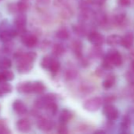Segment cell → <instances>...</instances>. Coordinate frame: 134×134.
<instances>
[{
  "instance_id": "cell-1",
  "label": "cell",
  "mask_w": 134,
  "mask_h": 134,
  "mask_svg": "<svg viewBox=\"0 0 134 134\" xmlns=\"http://www.w3.org/2000/svg\"><path fill=\"white\" fill-rule=\"evenodd\" d=\"M103 104V100L100 97H95L85 100L83 104V108L85 111L89 112L97 111Z\"/></svg>"
},
{
  "instance_id": "cell-44",
  "label": "cell",
  "mask_w": 134,
  "mask_h": 134,
  "mask_svg": "<svg viewBox=\"0 0 134 134\" xmlns=\"http://www.w3.org/2000/svg\"><path fill=\"white\" fill-rule=\"evenodd\" d=\"M5 82H7L6 77V75H5L4 71H2V72H0V83Z\"/></svg>"
},
{
  "instance_id": "cell-9",
  "label": "cell",
  "mask_w": 134,
  "mask_h": 134,
  "mask_svg": "<svg viewBox=\"0 0 134 134\" xmlns=\"http://www.w3.org/2000/svg\"><path fill=\"white\" fill-rule=\"evenodd\" d=\"M21 42L28 48H32L35 47L37 45L38 42V38L35 35L24 32L21 36Z\"/></svg>"
},
{
  "instance_id": "cell-12",
  "label": "cell",
  "mask_w": 134,
  "mask_h": 134,
  "mask_svg": "<svg viewBox=\"0 0 134 134\" xmlns=\"http://www.w3.org/2000/svg\"><path fill=\"white\" fill-rule=\"evenodd\" d=\"M13 109L19 115H25L27 113V111H28L27 106L21 100H15L13 102Z\"/></svg>"
},
{
  "instance_id": "cell-30",
  "label": "cell",
  "mask_w": 134,
  "mask_h": 134,
  "mask_svg": "<svg viewBox=\"0 0 134 134\" xmlns=\"http://www.w3.org/2000/svg\"><path fill=\"white\" fill-rule=\"evenodd\" d=\"M16 5H17V11L20 12V13H24L26 12L29 7H30V5L28 2L26 1H19L18 2L16 3Z\"/></svg>"
},
{
  "instance_id": "cell-33",
  "label": "cell",
  "mask_w": 134,
  "mask_h": 134,
  "mask_svg": "<svg viewBox=\"0 0 134 134\" xmlns=\"http://www.w3.org/2000/svg\"><path fill=\"white\" fill-rule=\"evenodd\" d=\"M12 66L11 60L7 57H2L0 59V68L3 70L9 69Z\"/></svg>"
},
{
  "instance_id": "cell-6",
  "label": "cell",
  "mask_w": 134,
  "mask_h": 134,
  "mask_svg": "<svg viewBox=\"0 0 134 134\" xmlns=\"http://www.w3.org/2000/svg\"><path fill=\"white\" fill-rule=\"evenodd\" d=\"M88 41L96 46H101L104 43V36L98 31H92L88 35Z\"/></svg>"
},
{
  "instance_id": "cell-28",
  "label": "cell",
  "mask_w": 134,
  "mask_h": 134,
  "mask_svg": "<svg viewBox=\"0 0 134 134\" xmlns=\"http://www.w3.org/2000/svg\"><path fill=\"white\" fill-rule=\"evenodd\" d=\"M77 75H78L77 71L75 68H69L68 69H66V71L65 72L66 79L69 80V81L75 79L77 78Z\"/></svg>"
},
{
  "instance_id": "cell-45",
  "label": "cell",
  "mask_w": 134,
  "mask_h": 134,
  "mask_svg": "<svg viewBox=\"0 0 134 134\" xmlns=\"http://www.w3.org/2000/svg\"><path fill=\"white\" fill-rule=\"evenodd\" d=\"M130 56L131 58L134 59V48H130Z\"/></svg>"
},
{
  "instance_id": "cell-48",
  "label": "cell",
  "mask_w": 134,
  "mask_h": 134,
  "mask_svg": "<svg viewBox=\"0 0 134 134\" xmlns=\"http://www.w3.org/2000/svg\"><path fill=\"white\" fill-rule=\"evenodd\" d=\"M1 1H2V0H0V2H1Z\"/></svg>"
},
{
  "instance_id": "cell-34",
  "label": "cell",
  "mask_w": 134,
  "mask_h": 134,
  "mask_svg": "<svg viewBox=\"0 0 134 134\" xmlns=\"http://www.w3.org/2000/svg\"><path fill=\"white\" fill-rule=\"evenodd\" d=\"M52 58L49 56H45L43 57V59L41 60L40 62V66L43 68V69H49L51 64L52 62Z\"/></svg>"
},
{
  "instance_id": "cell-5",
  "label": "cell",
  "mask_w": 134,
  "mask_h": 134,
  "mask_svg": "<svg viewBox=\"0 0 134 134\" xmlns=\"http://www.w3.org/2000/svg\"><path fill=\"white\" fill-rule=\"evenodd\" d=\"M37 54L35 52H17L14 55L17 61H24L28 63H33L36 59Z\"/></svg>"
},
{
  "instance_id": "cell-43",
  "label": "cell",
  "mask_w": 134,
  "mask_h": 134,
  "mask_svg": "<svg viewBox=\"0 0 134 134\" xmlns=\"http://www.w3.org/2000/svg\"><path fill=\"white\" fill-rule=\"evenodd\" d=\"M107 0H92V3L96 5H102L105 3Z\"/></svg>"
},
{
  "instance_id": "cell-25",
  "label": "cell",
  "mask_w": 134,
  "mask_h": 134,
  "mask_svg": "<svg viewBox=\"0 0 134 134\" xmlns=\"http://www.w3.org/2000/svg\"><path fill=\"white\" fill-rule=\"evenodd\" d=\"M55 36L60 40H66L70 37V32L66 28L62 27L55 32Z\"/></svg>"
},
{
  "instance_id": "cell-29",
  "label": "cell",
  "mask_w": 134,
  "mask_h": 134,
  "mask_svg": "<svg viewBox=\"0 0 134 134\" xmlns=\"http://www.w3.org/2000/svg\"><path fill=\"white\" fill-rule=\"evenodd\" d=\"M103 49H101L100 46H94L93 48H92L91 52H90V55L92 58H100L103 57Z\"/></svg>"
},
{
  "instance_id": "cell-42",
  "label": "cell",
  "mask_w": 134,
  "mask_h": 134,
  "mask_svg": "<svg viewBox=\"0 0 134 134\" xmlns=\"http://www.w3.org/2000/svg\"><path fill=\"white\" fill-rule=\"evenodd\" d=\"M37 3L41 5V6H44L49 4V2H51V0H36Z\"/></svg>"
},
{
  "instance_id": "cell-31",
  "label": "cell",
  "mask_w": 134,
  "mask_h": 134,
  "mask_svg": "<svg viewBox=\"0 0 134 134\" xmlns=\"http://www.w3.org/2000/svg\"><path fill=\"white\" fill-rule=\"evenodd\" d=\"M60 68H61V64L60 62L58 60H55V59H53L52 60V62L51 64V66L49 68V70L51 73L53 74H56L58 72V71L60 70Z\"/></svg>"
},
{
  "instance_id": "cell-21",
  "label": "cell",
  "mask_w": 134,
  "mask_h": 134,
  "mask_svg": "<svg viewBox=\"0 0 134 134\" xmlns=\"http://www.w3.org/2000/svg\"><path fill=\"white\" fill-rule=\"evenodd\" d=\"M66 53V48L62 43H55L52 46V53L55 57H61Z\"/></svg>"
},
{
  "instance_id": "cell-17",
  "label": "cell",
  "mask_w": 134,
  "mask_h": 134,
  "mask_svg": "<svg viewBox=\"0 0 134 134\" xmlns=\"http://www.w3.org/2000/svg\"><path fill=\"white\" fill-rule=\"evenodd\" d=\"M130 125H131V119L130 115H126L123 118L122 122L120 125V132L122 133H130Z\"/></svg>"
},
{
  "instance_id": "cell-40",
  "label": "cell",
  "mask_w": 134,
  "mask_h": 134,
  "mask_svg": "<svg viewBox=\"0 0 134 134\" xmlns=\"http://www.w3.org/2000/svg\"><path fill=\"white\" fill-rule=\"evenodd\" d=\"M118 4L121 6L127 7V6H129L131 4L132 0H118Z\"/></svg>"
},
{
  "instance_id": "cell-38",
  "label": "cell",
  "mask_w": 134,
  "mask_h": 134,
  "mask_svg": "<svg viewBox=\"0 0 134 134\" xmlns=\"http://www.w3.org/2000/svg\"><path fill=\"white\" fill-rule=\"evenodd\" d=\"M13 48V43L9 42H5V45H3V50L6 53H9L10 51H12Z\"/></svg>"
},
{
  "instance_id": "cell-4",
  "label": "cell",
  "mask_w": 134,
  "mask_h": 134,
  "mask_svg": "<svg viewBox=\"0 0 134 134\" xmlns=\"http://www.w3.org/2000/svg\"><path fill=\"white\" fill-rule=\"evenodd\" d=\"M103 114L106 116V118L109 120V121H115L116 119H118V118L119 117V111L118 110V108L111 104H105L104 108H103Z\"/></svg>"
},
{
  "instance_id": "cell-23",
  "label": "cell",
  "mask_w": 134,
  "mask_h": 134,
  "mask_svg": "<svg viewBox=\"0 0 134 134\" xmlns=\"http://www.w3.org/2000/svg\"><path fill=\"white\" fill-rule=\"evenodd\" d=\"M45 90H46V86L42 82L36 81L34 82H32V90H33L34 93L41 94L45 91Z\"/></svg>"
},
{
  "instance_id": "cell-49",
  "label": "cell",
  "mask_w": 134,
  "mask_h": 134,
  "mask_svg": "<svg viewBox=\"0 0 134 134\" xmlns=\"http://www.w3.org/2000/svg\"><path fill=\"white\" fill-rule=\"evenodd\" d=\"M133 2H134V0H133Z\"/></svg>"
},
{
  "instance_id": "cell-24",
  "label": "cell",
  "mask_w": 134,
  "mask_h": 134,
  "mask_svg": "<svg viewBox=\"0 0 134 134\" xmlns=\"http://www.w3.org/2000/svg\"><path fill=\"white\" fill-rule=\"evenodd\" d=\"M44 109L46 110V112L49 116H55L58 112V107L56 102H53V103L47 104L44 108Z\"/></svg>"
},
{
  "instance_id": "cell-18",
  "label": "cell",
  "mask_w": 134,
  "mask_h": 134,
  "mask_svg": "<svg viewBox=\"0 0 134 134\" xmlns=\"http://www.w3.org/2000/svg\"><path fill=\"white\" fill-rule=\"evenodd\" d=\"M72 49H73L75 56L77 57H78L79 59L83 57V53H82V43H81V41L75 40L74 42H73V43H72Z\"/></svg>"
},
{
  "instance_id": "cell-13",
  "label": "cell",
  "mask_w": 134,
  "mask_h": 134,
  "mask_svg": "<svg viewBox=\"0 0 134 134\" xmlns=\"http://www.w3.org/2000/svg\"><path fill=\"white\" fill-rule=\"evenodd\" d=\"M17 129L21 133H28L31 130V122L28 119H21L17 122Z\"/></svg>"
},
{
  "instance_id": "cell-7",
  "label": "cell",
  "mask_w": 134,
  "mask_h": 134,
  "mask_svg": "<svg viewBox=\"0 0 134 134\" xmlns=\"http://www.w3.org/2000/svg\"><path fill=\"white\" fill-rule=\"evenodd\" d=\"M54 126V124L53 121H51L49 119L39 117L37 120V127L39 130L43 131V132H49L53 130Z\"/></svg>"
},
{
  "instance_id": "cell-19",
  "label": "cell",
  "mask_w": 134,
  "mask_h": 134,
  "mask_svg": "<svg viewBox=\"0 0 134 134\" xmlns=\"http://www.w3.org/2000/svg\"><path fill=\"white\" fill-rule=\"evenodd\" d=\"M115 82H116V79H115V76L113 75H108L105 79L103 80L102 85H103V87L106 90H109L111 88H112L114 86V85L115 84Z\"/></svg>"
},
{
  "instance_id": "cell-3",
  "label": "cell",
  "mask_w": 134,
  "mask_h": 134,
  "mask_svg": "<svg viewBox=\"0 0 134 134\" xmlns=\"http://www.w3.org/2000/svg\"><path fill=\"white\" fill-rule=\"evenodd\" d=\"M105 57L111 62L114 67H120L123 63L122 57L119 51L116 49H111L105 56Z\"/></svg>"
},
{
  "instance_id": "cell-20",
  "label": "cell",
  "mask_w": 134,
  "mask_h": 134,
  "mask_svg": "<svg viewBox=\"0 0 134 134\" xmlns=\"http://www.w3.org/2000/svg\"><path fill=\"white\" fill-rule=\"evenodd\" d=\"M122 36L118 35H111L107 38V43L111 46H117L121 44Z\"/></svg>"
},
{
  "instance_id": "cell-47",
  "label": "cell",
  "mask_w": 134,
  "mask_h": 134,
  "mask_svg": "<svg viewBox=\"0 0 134 134\" xmlns=\"http://www.w3.org/2000/svg\"><path fill=\"white\" fill-rule=\"evenodd\" d=\"M95 133H106L104 130H96L95 131Z\"/></svg>"
},
{
  "instance_id": "cell-41",
  "label": "cell",
  "mask_w": 134,
  "mask_h": 134,
  "mask_svg": "<svg viewBox=\"0 0 134 134\" xmlns=\"http://www.w3.org/2000/svg\"><path fill=\"white\" fill-rule=\"evenodd\" d=\"M66 2H67V0H54V4L56 6L62 7L64 5H66Z\"/></svg>"
},
{
  "instance_id": "cell-46",
  "label": "cell",
  "mask_w": 134,
  "mask_h": 134,
  "mask_svg": "<svg viewBox=\"0 0 134 134\" xmlns=\"http://www.w3.org/2000/svg\"><path fill=\"white\" fill-rule=\"evenodd\" d=\"M131 71L134 72V59H133V60L131 62Z\"/></svg>"
},
{
  "instance_id": "cell-22",
  "label": "cell",
  "mask_w": 134,
  "mask_h": 134,
  "mask_svg": "<svg viewBox=\"0 0 134 134\" xmlns=\"http://www.w3.org/2000/svg\"><path fill=\"white\" fill-rule=\"evenodd\" d=\"M73 113L68 109H63L59 115V121L62 123H67L72 118H73Z\"/></svg>"
},
{
  "instance_id": "cell-15",
  "label": "cell",
  "mask_w": 134,
  "mask_h": 134,
  "mask_svg": "<svg viewBox=\"0 0 134 134\" xmlns=\"http://www.w3.org/2000/svg\"><path fill=\"white\" fill-rule=\"evenodd\" d=\"M17 90L21 93L28 94L33 93L32 90V82H23L18 84Z\"/></svg>"
},
{
  "instance_id": "cell-11",
  "label": "cell",
  "mask_w": 134,
  "mask_h": 134,
  "mask_svg": "<svg viewBox=\"0 0 134 134\" xmlns=\"http://www.w3.org/2000/svg\"><path fill=\"white\" fill-rule=\"evenodd\" d=\"M17 35V31L16 29L13 30V29L6 28L0 31V39L4 42H9L14 37H16Z\"/></svg>"
},
{
  "instance_id": "cell-10",
  "label": "cell",
  "mask_w": 134,
  "mask_h": 134,
  "mask_svg": "<svg viewBox=\"0 0 134 134\" xmlns=\"http://www.w3.org/2000/svg\"><path fill=\"white\" fill-rule=\"evenodd\" d=\"M125 49H130L134 45V34L132 31H128L123 36H122L121 44Z\"/></svg>"
},
{
  "instance_id": "cell-2",
  "label": "cell",
  "mask_w": 134,
  "mask_h": 134,
  "mask_svg": "<svg viewBox=\"0 0 134 134\" xmlns=\"http://www.w3.org/2000/svg\"><path fill=\"white\" fill-rule=\"evenodd\" d=\"M57 100V95L54 93H47L43 95L41 97L37 98L35 100V107L36 109H44V108L53 102H56Z\"/></svg>"
},
{
  "instance_id": "cell-37",
  "label": "cell",
  "mask_w": 134,
  "mask_h": 134,
  "mask_svg": "<svg viewBox=\"0 0 134 134\" xmlns=\"http://www.w3.org/2000/svg\"><path fill=\"white\" fill-rule=\"evenodd\" d=\"M115 100H116V97H115V96H114V95L107 96V97H105L103 99V103H104L105 104H111L113 103Z\"/></svg>"
},
{
  "instance_id": "cell-35",
  "label": "cell",
  "mask_w": 134,
  "mask_h": 134,
  "mask_svg": "<svg viewBox=\"0 0 134 134\" xmlns=\"http://www.w3.org/2000/svg\"><path fill=\"white\" fill-rule=\"evenodd\" d=\"M10 133V130H9L6 123L0 120V134H8Z\"/></svg>"
},
{
  "instance_id": "cell-27",
  "label": "cell",
  "mask_w": 134,
  "mask_h": 134,
  "mask_svg": "<svg viewBox=\"0 0 134 134\" xmlns=\"http://www.w3.org/2000/svg\"><path fill=\"white\" fill-rule=\"evenodd\" d=\"M73 30L74 33L79 36H85L87 34V28L84 24H75L73 25Z\"/></svg>"
},
{
  "instance_id": "cell-32",
  "label": "cell",
  "mask_w": 134,
  "mask_h": 134,
  "mask_svg": "<svg viewBox=\"0 0 134 134\" xmlns=\"http://www.w3.org/2000/svg\"><path fill=\"white\" fill-rule=\"evenodd\" d=\"M72 15H73V11H72L71 8L67 6V5L62 7V10H61V16L62 17L69 19L70 17L72 16Z\"/></svg>"
},
{
  "instance_id": "cell-36",
  "label": "cell",
  "mask_w": 134,
  "mask_h": 134,
  "mask_svg": "<svg viewBox=\"0 0 134 134\" xmlns=\"http://www.w3.org/2000/svg\"><path fill=\"white\" fill-rule=\"evenodd\" d=\"M57 132L58 133L61 134H66L69 133V130L66 126V123H62V122H60L58 129H57Z\"/></svg>"
},
{
  "instance_id": "cell-26",
  "label": "cell",
  "mask_w": 134,
  "mask_h": 134,
  "mask_svg": "<svg viewBox=\"0 0 134 134\" xmlns=\"http://www.w3.org/2000/svg\"><path fill=\"white\" fill-rule=\"evenodd\" d=\"M12 90H13V87L10 84L6 82L0 83V97L8 93H10L12 92Z\"/></svg>"
},
{
  "instance_id": "cell-14",
  "label": "cell",
  "mask_w": 134,
  "mask_h": 134,
  "mask_svg": "<svg viewBox=\"0 0 134 134\" xmlns=\"http://www.w3.org/2000/svg\"><path fill=\"white\" fill-rule=\"evenodd\" d=\"M33 68V63L17 61V70L20 74L29 73Z\"/></svg>"
},
{
  "instance_id": "cell-16",
  "label": "cell",
  "mask_w": 134,
  "mask_h": 134,
  "mask_svg": "<svg viewBox=\"0 0 134 134\" xmlns=\"http://www.w3.org/2000/svg\"><path fill=\"white\" fill-rule=\"evenodd\" d=\"M126 21V14L123 11H118L114 15L113 22L117 26H122Z\"/></svg>"
},
{
  "instance_id": "cell-39",
  "label": "cell",
  "mask_w": 134,
  "mask_h": 134,
  "mask_svg": "<svg viewBox=\"0 0 134 134\" xmlns=\"http://www.w3.org/2000/svg\"><path fill=\"white\" fill-rule=\"evenodd\" d=\"M3 71H4L5 75H6V77L7 82H8V81H12V80L14 79V74H13V71H8L7 69H6V70H3Z\"/></svg>"
},
{
  "instance_id": "cell-8",
  "label": "cell",
  "mask_w": 134,
  "mask_h": 134,
  "mask_svg": "<svg viewBox=\"0 0 134 134\" xmlns=\"http://www.w3.org/2000/svg\"><path fill=\"white\" fill-rule=\"evenodd\" d=\"M27 24V17L24 14H19L14 19V26L17 32H25V27Z\"/></svg>"
}]
</instances>
